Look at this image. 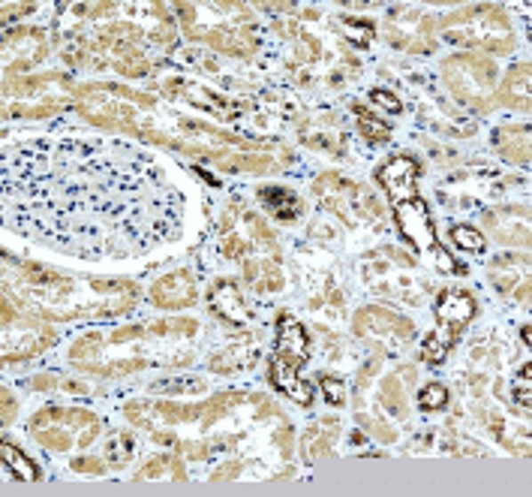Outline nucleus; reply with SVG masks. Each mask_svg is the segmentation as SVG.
<instances>
[{"label": "nucleus", "mask_w": 532, "mask_h": 497, "mask_svg": "<svg viewBox=\"0 0 532 497\" xmlns=\"http://www.w3.org/2000/svg\"><path fill=\"white\" fill-rule=\"evenodd\" d=\"M418 172L421 166L409 154H394L391 160L379 166L376 178L383 184V191L388 193V200H391V208H403V205L418 200V187H415Z\"/></svg>", "instance_id": "f257e3e1"}, {"label": "nucleus", "mask_w": 532, "mask_h": 497, "mask_svg": "<svg viewBox=\"0 0 532 497\" xmlns=\"http://www.w3.org/2000/svg\"><path fill=\"white\" fill-rule=\"evenodd\" d=\"M277 356L295 362V365H304L310 359V344H307V331L295 317H280L277 322Z\"/></svg>", "instance_id": "f03ea898"}, {"label": "nucleus", "mask_w": 532, "mask_h": 497, "mask_svg": "<svg viewBox=\"0 0 532 497\" xmlns=\"http://www.w3.org/2000/svg\"><path fill=\"white\" fill-rule=\"evenodd\" d=\"M298 368L301 365H295V362L274 356L271 359V383L283 392L286 398L298 401V404H310V401H313V392H310L307 383L298 380Z\"/></svg>", "instance_id": "7ed1b4c3"}, {"label": "nucleus", "mask_w": 532, "mask_h": 497, "mask_svg": "<svg viewBox=\"0 0 532 497\" xmlns=\"http://www.w3.org/2000/svg\"><path fill=\"white\" fill-rule=\"evenodd\" d=\"M475 317V298L470 293H460V289H446L436 302V320L451 322V326L463 329L466 322Z\"/></svg>", "instance_id": "20e7f679"}, {"label": "nucleus", "mask_w": 532, "mask_h": 497, "mask_svg": "<svg viewBox=\"0 0 532 497\" xmlns=\"http://www.w3.org/2000/svg\"><path fill=\"white\" fill-rule=\"evenodd\" d=\"M193 281H189L187 272H178L172 274V278L160 281L154 287V302L160 307H184V305H193Z\"/></svg>", "instance_id": "39448f33"}, {"label": "nucleus", "mask_w": 532, "mask_h": 497, "mask_svg": "<svg viewBox=\"0 0 532 497\" xmlns=\"http://www.w3.org/2000/svg\"><path fill=\"white\" fill-rule=\"evenodd\" d=\"M460 326H451V322H439V329L433 331V335L424 338V344H421V359L427 362V365H439L442 359L448 356V350L455 346V341L460 338Z\"/></svg>", "instance_id": "423d86ee"}, {"label": "nucleus", "mask_w": 532, "mask_h": 497, "mask_svg": "<svg viewBox=\"0 0 532 497\" xmlns=\"http://www.w3.org/2000/svg\"><path fill=\"white\" fill-rule=\"evenodd\" d=\"M214 307H217L220 317L232 322V326H244V320H247V307H244V298L238 293L235 283H220V287L214 289Z\"/></svg>", "instance_id": "0eeeda50"}, {"label": "nucleus", "mask_w": 532, "mask_h": 497, "mask_svg": "<svg viewBox=\"0 0 532 497\" xmlns=\"http://www.w3.org/2000/svg\"><path fill=\"white\" fill-rule=\"evenodd\" d=\"M259 200H262V205H265L268 215H274L277 220H292L298 215V208H301L298 196L283 191V187H262Z\"/></svg>", "instance_id": "6e6552de"}, {"label": "nucleus", "mask_w": 532, "mask_h": 497, "mask_svg": "<svg viewBox=\"0 0 532 497\" xmlns=\"http://www.w3.org/2000/svg\"><path fill=\"white\" fill-rule=\"evenodd\" d=\"M0 459H4V468L12 473L15 479H25V483H34V479L39 477V470H36V464L28 459L21 449H15L12 444H4L0 446Z\"/></svg>", "instance_id": "1a4fd4ad"}, {"label": "nucleus", "mask_w": 532, "mask_h": 497, "mask_svg": "<svg viewBox=\"0 0 532 497\" xmlns=\"http://www.w3.org/2000/svg\"><path fill=\"white\" fill-rule=\"evenodd\" d=\"M451 239L460 250H470V254H481L484 250V235L475 226H451Z\"/></svg>", "instance_id": "9d476101"}, {"label": "nucleus", "mask_w": 532, "mask_h": 497, "mask_svg": "<svg viewBox=\"0 0 532 497\" xmlns=\"http://www.w3.org/2000/svg\"><path fill=\"white\" fill-rule=\"evenodd\" d=\"M512 398L520 407H532V365H523L512 380Z\"/></svg>", "instance_id": "9b49d317"}, {"label": "nucleus", "mask_w": 532, "mask_h": 497, "mask_svg": "<svg viewBox=\"0 0 532 497\" xmlns=\"http://www.w3.org/2000/svg\"><path fill=\"white\" fill-rule=\"evenodd\" d=\"M418 404L424 410H442L448 404V389L442 383L424 386V389H421V395H418Z\"/></svg>", "instance_id": "f8f14e48"}, {"label": "nucleus", "mask_w": 532, "mask_h": 497, "mask_svg": "<svg viewBox=\"0 0 532 497\" xmlns=\"http://www.w3.org/2000/svg\"><path fill=\"white\" fill-rule=\"evenodd\" d=\"M319 386H322V395H325L328 404H343V401H346L343 383L335 380V377H319Z\"/></svg>", "instance_id": "ddd939ff"}, {"label": "nucleus", "mask_w": 532, "mask_h": 497, "mask_svg": "<svg viewBox=\"0 0 532 497\" xmlns=\"http://www.w3.org/2000/svg\"><path fill=\"white\" fill-rule=\"evenodd\" d=\"M361 133H364V139H370V142H385L391 136V130H388L383 121H373L367 115H361Z\"/></svg>", "instance_id": "4468645a"}, {"label": "nucleus", "mask_w": 532, "mask_h": 497, "mask_svg": "<svg viewBox=\"0 0 532 497\" xmlns=\"http://www.w3.org/2000/svg\"><path fill=\"white\" fill-rule=\"evenodd\" d=\"M370 100H373V102H379V106H383L385 112H391V115L403 112L400 100H397L394 94H388V91H373V94H370Z\"/></svg>", "instance_id": "2eb2a0df"}]
</instances>
